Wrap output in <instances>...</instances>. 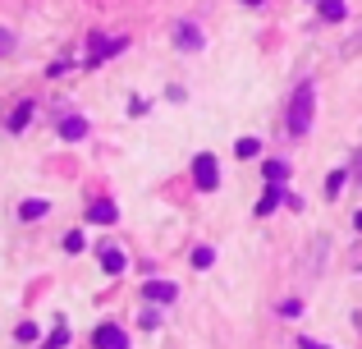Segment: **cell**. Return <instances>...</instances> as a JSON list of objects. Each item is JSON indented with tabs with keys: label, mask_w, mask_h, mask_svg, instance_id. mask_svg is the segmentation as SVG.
<instances>
[{
	"label": "cell",
	"mask_w": 362,
	"mask_h": 349,
	"mask_svg": "<svg viewBox=\"0 0 362 349\" xmlns=\"http://www.w3.org/2000/svg\"><path fill=\"white\" fill-rule=\"evenodd\" d=\"M147 299H151V304H175L179 290L170 285V280H147Z\"/></svg>",
	"instance_id": "7"
},
{
	"label": "cell",
	"mask_w": 362,
	"mask_h": 349,
	"mask_svg": "<svg viewBox=\"0 0 362 349\" xmlns=\"http://www.w3.org/2000/svg\"><path fill=\"white\" fill-rule=\"evenodd\" d=\"M101 267H106V271H110V276H119V271H124V267H129V258H124V253H119V248H101Z\"/></svg>",
	"instance_id": "12"
},
{
	"label": "cell",
	"mask_w": 362,
	"mask_h": 349,
	"mask_svg": "<svg viewBox=\"0 0 362 349\" xmlns=\"http://www.w3.org/2000/svg\"><path fill=\"white\" fill-rule=\"evenodd\" d=\"M298 349H330V345H321V341H312V336H298Z\"/></svg>",
	"instance_id": "24"
},
{
	"label": "cell",
	"mask_w": 362,
	"mask_h": 349,
	"mask_svg": "<svg viewBox=\"0 0 362 349\" xmlns=\"http://www.w3.org/2000/svg\"><path fill=\"white\" fill-rule=\"evenodd\" d=\"M46 212H51V202H46V198H28V202L18 207V216H23V221H42Z\"/></svg>",
	"instance_id": "11"
},
{
	"label": "cell",
	"mask_w": 362,
	"mask_h": 349,
	"mask_svg": "<svg viewBox=\"0 0 362 349\" xmlns=\"http://www.w3.org/2000/svg\"><path fill=\"white\" fill-rule=\"evenodd\" d=\"M175 42L184 46V51H202V33H197L193 23H179L175 28Z\"/></svg>",
	"instance_id": "9"
},
{
	"label": "cell",
	"mask_w": 362,
	"mask_h": 349,
	"mask_svg": "<svg viewBox=\"0 0 362 349\" xmlns=\"http://www.w3.org/2000/svg\"><path fill=\"white\" fill-rule=\"evenodd\" d=\"M321 18H326V23H339V18H344V0H321Z\"/></svg>",
	"instance_id": "14"
},
{
	"label": "cell",
	"mask_w": 362,
	"mask_h": 349,
	"mask_svg": "<svg viewBox=\"0 0 362 349\" xmlns=\"http://www.w3.org/2000/svg\"><path fill=\"white\" fill-rule=\"evenodd\" d=\"M280 317H303V304H298V299H284V304H280Z\"/></svg>",
	"instance_id": "20"
},
{
	"label": "cell",
	"mask_w": 362,
	"mask_h": 349,
	"mask_svg": "<svg viewBox=\"0 0 362 349\" xmlns=\"http://www.w3.org/2000/svg\"><path fill=\"white\" fill-rule=\"evenodd\" d=\"M124 46H129V42H124V37H115V42H110V37H92V55H88V64H101V60H110V55H119L124 51Z\"/></svg>",
	"instance_id": "3"
},
{
	"label": "cell",
	"mask_w": 362,
	"mask_h": 349,
	"mask_svg": "<svg viewBox=\"0 0 362 349\" xmlns=\"http://www.w3.org/2000/svg\"><path fill=\"white\" fill-rule=\"evenodd\" d=\"M193 184L202 188V193H211V188L221 184V166H216L211 152H197V156H193Z\"/></svg>",
	"instance_id": "2"
},
{
	"label": "cell",
	"mask_w": 362,
	"mask_h": 349,
	"mask_svg": "<svg viewBox=\"0 0 362 349\" xmlns=\"http://www.w3.org/2000/svg\"><path fill=\"white\" fill-rule=\"evenodd\" d=\"M14 51V33H9V28H0V55H9Z\"/></svg>",
	"instance_id": "21"
},
{
	"label": "cell",
	"mask_w": 362,
	"mask_h": 349,
	"mask_svg": "<svg viewBox=\"0 0 362 349\" xmlns=\"http://www.w3.org/2000/svg\"><path fill=\"white\" fill-rule=\"evenodd\" d=\"M354 171H358V179H362V152H358V156H354Z\"/></svg>",
	"instance_id": "25"
},
{
	"label": "cell",
	"mask_w": 362,
	"mask_h": 349,
	"mask_svg": "<svg viewBox=\"0 0 362 349\" xmlns=\"http://www.w3.org/2000/svg\"><path fill=\"white\" fill-rule=\"evenodd\" d=\"M243 5H262V0H243Z\"/></svg>",
	"instance_id": "27"
},
{
	"label": "cell",
	"mask_w": 362,
	"mask_h": 349,
	"mask_svg": "<svg viewBox=\"0 0 362 349\" xmlns=\"http://www.w3.org/2000/svg\"><path fill=\"white\" fill-rule=\"evenodd\" d=\"M344 179H349V171H330V175H326V198H339Z\"/></svg>",
	"instance_id": "15"
},
{
	"label": "cell",
	"mask_w": 362,
	"mask_h": 349,
	"mask_svg": "<svg viewBox=\"0 0 362 349\" xmlns=\"http://www.w3.org/2000/svg\"><path fill=\"white\" fill-rule=\"evenodd\" d=\"M142 326H147V331H156V326H160V313H156V308H147V313H142Z\"/></svg>",
	"instance_id": "22"
},
{
	"label": "cell",
	"mask_w": 362,
	"mask_h": 349,
	"mask_svg": "<svg viewBox=\"0 0 362 349\" xmlns=\"http://www.w3.org/2000/svg\"><path fill=\"white\" fill-rule=\"evenodd\" d=\"M211 262H216V253L206 248V244H202V248H193V267H197V271H206Z\"/></svg>",
	"instance_id": "17"
},
{
	"label": "cell",
	"mask_w": 362,
	"mask_h": 349,
	"mask_svg": "<svg viewBox=\"0 0 362 349\" xmlns=\"http://www.w3.org/2000/svg\"><path fill=\"white\" fill-rule=\"evenodd\" d=\"M14 336H18V341H37V336H42V331H37V326H33V322H23V326H18V331H14Z\"/></svg>",
	"instance_id": "23"
},
{
	"label": "cell",
	"mask_w": 362,
	"mask_h": 349,
	"mask_svg": "<svg viewBox=\"0 0 362 349\" xmlns=\"http://www.w3.org/2000/svg\"><path fill=\"white\" fill-rule=\"evenodd\" d=\"M69 345V331H64V322H55V331H51V341H46V349H64Z\"/></svg>",
	"instance_id": "18"
},
{
	"label": "cell",
	"mask_w": 362,
	"mask_h": 349,
	"mask_svg": "<svg viewBox=\"0 0 362 349\" xmlns=\"http://www.w3.org/2000/svg\"><path fill=\"white\" fill-rule=\"evenodd\" d=\"M262 171H266V184H284V179H289V166L284 161H266Z\"/></svg>",
	"instance_id": "13"
},
{
	"label": "cell",
	"mask_w": 362,
	"mask_h": 349,
	"mask_svg": "<svg viewBox=\"0 0 362 349\" xmlns=\"http://www.w3.org/2000/svg\"><path fill=\"white\" fill-rule=\"evenodd\" d=\"M234 152H239L243 161H252V156L262 152V143H257V138H239V143H234Z\"/></svg>",
	"instance_id": "16"
},
{
	"label": "cell",
	"mask_w": 362,
	"mask_h": 349,
	"mask_svg": "<svg viewBox=\"0 0 362 349\" xmlns=\"http://www.w3.org/2000/svg\"><path fill=\"white\" fill-rule=\"evenodd\" d=\"M60 138H64V143H78V138H88V120H83V115H64V120H60Z\"/></svg>",
	"instance_id": "6"
},
{
	"label": "cell",
	"mask_w": 362,
	"mask_h": 349,
	"mask_svg": "<svg viewBox=\"0 0 362 349\" xmlns=\"http://www.w3.org/2000/svg\"><path fill=\"white\" fill-rule=\"evenodd\" d=\"M354 225H358V230H362V212H358V216H354Z\"/></svg>",
	"instance_id": "26"
},
{
	"label": "cell",
	"mask_w": 362,
	"mask_h": 349,
	"mask_svg": "<svg viewBox=\"0 0 362 349\" xmlns=\"http://www.w3.org/2000/svg\"><path fill=\"white\" fill-rule=\"evenodd\" d=\"M280 202H284V184H266L262 202H257V216H271V212H275Z\"/></svg>",
	"instance_id": "8"
},
{
	"label": "cell",
	"mask_w": 362,
	"mask_h": 349,
	"mask_svg": "<svg viewBox=\"0 0 362 349\" xmlns=\"http://www.w3.org/2000/svg\"><path fill=\"white\" fill-rule=\"evenodd\" d=\"M92 345H97V349H129V336H124L119 331V326H97V336H92Z\"/></svg>",
	"instance_id": "4"
},
{
	"label": "cell",
	"mask_w": 362,
	"mask_h": 349,
	"mask_svg": "<svg viewBox=\"0 0 362 349\" xmlns=\"http://www.w3.org/2000/svg\"><path fill=\"white\" fill-rule=\"evenodd\" d=\"M64 248H69V253H83V248H88V239H83L78 230H69V234H64Z\"/></svg>",
	"instance_id": "19"
},
{
	"label": "cell",
	"mask_w": 362,
	"mask_h": 349,
	"mask_svg": "<svg viewBox=\"0 0 362 349\" xmlns=\"http://www.w3.org/2000/svg\"><path fill=\"white\" fill-rule=\"evenodd\" d=\"M312 110H317V88H312V83H298V92H293V101H289V134L293 138H303L312 129Z\"/></svg>",
	"instance_id": "1"
},
{
	"label": "cell",
	"mask_w": 362,
	"mask_h": 349,
	"mask_svg": "<svg viewBox=\"0 0 362 349\" xmlns=\"http://www.w3.org/2000/svg\"><path fill=\"white\" fill-rule=\"evenodd\" d=\"M88 221H92V225H115V221H119V207L110 202V198H97V202L88 207Z\"/></svg>",
	"instance_id": "5"
},
{
	"label": "cell",
	"mask_w": 362,
	"mask_h": 349,
	"mask_svg": "<svg viewBox=\"0 0 362 349\" xmlns=\"http://www.w3.org/2000/svg\"><path fill=\"white\" fill-rule=\"evenodd\" d=\"M33 101H18V106H14V115H9V134H23V129H28V120H33Z\"/></svg>",
	"instance_id": "10"
}]
</instances>
